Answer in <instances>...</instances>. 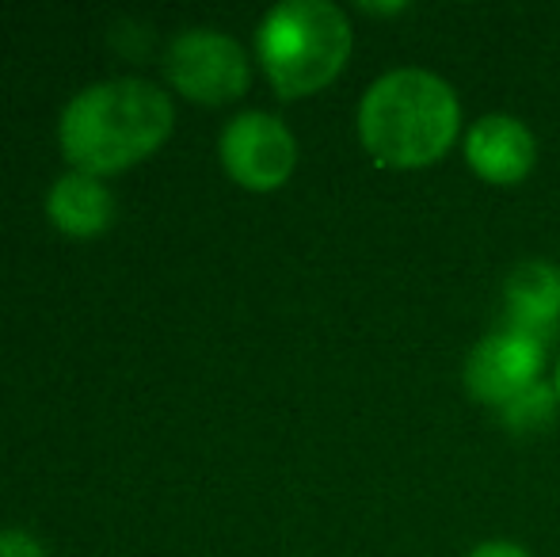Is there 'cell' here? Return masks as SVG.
<instances>
[{"label": "cell", "instance_id": "obj_6", "mask_svg": "<svg viewBox=\"0 0 560 557\" xmlns=\"http://www.w3.org/2000/svg\"><path fill=\"white\" fill-rule=\"evenodd\" d=\"M225 172L248 192H275L298 164V141L287 123L267 112H244L222 130Z\"/></svg>", "mask_w": 560, "mask_h": 557}, {"label": "cell", "instance_id": "obj_9", "mask_svg": "<svg viewBox=\"0 0 560 557\" xmlns=\"http://www.w3.org/2000/svg\"><path fill=\"white\" fill-rule=\"evenodd\" d=\"M46 214L58 230L73 233V237H89L112 222L115 202L112 192L92 172H69L46 195Z\"/></svg>", "mask_w": 560, "mask_h": 557}, {"label": "cell", "instance_id": "obj_12", "mask_svg": "<svg viewBox=\"0 0 560 557\" xmlns=\"http://www.w3.org/2000/svg\"><path fill=\"white\" fill-rule=\"evenodd\" d=\"M469 557H530V554L515 543H480Z\"/></svg>", "mask_w": 560, "mask_h": 557}, {"label": "cell", "instance_id": "obj_7", "mask_svg": "<svg viewBox=\"0 0 560 557\" xmlns=\"http://www.w3.org/2000/svg\"><path fill=\"white\" fill-rule=\"evenodd\" d=\"M534 156H538L534 135L515 115H485L465 135V161L488 184L511 187L526 179L534 169Z\"/></svg>", "mask_w": 560, "mask_h": 557}, {"label": "cell", "instance_id": "obj_10", "mask_svg": "<svg viewBox=\"0 0 560 557\" xmlns=\"http://www.w3.org/2000/svg\"><path fill=\"white\" fill-rule=\"evenodd\" d=\"M553 405H557V390L541 382V386H534L526 397H518L511 409H503L500 417L515 431H538V428H546L549 417H553Z\"/></svg>", "mask_w": 560, "mask_h": 557}, {"label": "cell", "instance_id": "obj_1", "mask_svg": "<svg viewBox=\"0 0 560 557\" xmlns=\"http://www.w3.org/2000/svg\"><path fill=\"white\" fill-rule=\"evenodd\" d=\"M462 130L454 89L428 69H393L359 104V138L385 169H428L443 161Z\"/></svg>", "mask_w": 560, "mask_h": 557}, {"label": "cell", "instance_id": "obj_4", "mask_svg": "<svg viewBox=\"0 0 560 557\" xmlns=\"http://www.w3.org/2000/svg\"><path fill=\"white\" fill-rule=\"evenodd\" d=\"M164 69L184 96L202 100V104H225V100L241 96L252 77L248 54L241 50V43L207 27H191L172 38Z\"/></svg>", "mask_w": 560, "mask_h": 557}, {"label": "cell", "instance_id": "obj_8", "mask_svg": "<svg viewBox=\"0 0 560 557\" xmlns=\"http://www.w3.org/2000/svg\"><path fill=\"white\" fill-rule=\"evenodd\" d=\"M508 328L546 340L560 321V268L546 260H526L508 276L503 287Z\"/></svg>", "mask_w": 560, "mask_h": 557}, {"label": "cell", "instance_id": "obj_2", "mask_svg": "<svg viewBox=\"0 0 560 557\" xmlns=\"http://www.w3.org/2000/svg\"><path fill=\"white\" fill-rule=\"evenodd\" d=\"M172 130V100L156 84L118 77L84 89L61 112V149L81 172H115L153 153Z\"/></svg>", "mask_w": 560, "mask_h": 557}, {"label": "cell", "instance_id": "obj_11", "mask_svg": "<svg viewBox=\"0 0 560 557\" xmlns=\"http://www.w3.org/2000/svg\"><path fill=\"white\" fill-rule=\"evenodd\" d=\"M0 557H43V546L27 531H0Z\"/></svg>", "mask_w": 560, "mask_h": 557}, {"label": "cell", "instance_id": "obj_3", "mask_svg": "<svg viewBox=\"0 0 560 557\" xmlns=\"http://www.w3.org/2000/svg\"><path fill=\"white\" fill-rule=\"evenodd\" d=\"M256 46L279 96H313L343 73L351 23L328 0H282L264 15Z\"/></svg>", "mask_w": 560, "mask_h": 557}, {"label": "cell", "instance_id": "obj_13", "mask_svg": "<svg viewBox=\"0 0 560 557\" xmlns=\"http://www.w3.org/2000/svg\"><path fill=\"white\" fill-rule=\"evenodd\" d=\"M553 390H557V397H560V363H557V382H553Z\"/></svg>", "mask_w": 560, "mask_h": 557}, {"label": "cell", "instance_id": "obj_5", "mask_svg": "<svg viewBox=\"0 0 560 557\" xmlns=\"http://www.w3.org/2000/svg\"><path fill=\"white\" fill-rule=\"evenodd\" d=\"M541 371H546V340L503 328L472 348L469 367H465V386L480 405L503 413L546 382Z\"/></svg>", "mask_w": 560, "mask_h": 557}]
</instances>
